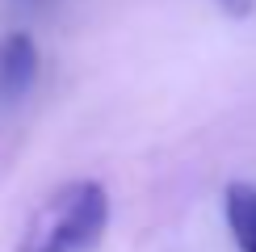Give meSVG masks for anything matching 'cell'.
I'll use <instances>...</instances> for the list:
<instances>
[{
	"instance_id": "6da1fadb",
	"label": "cell",
	"mask_w": 256,
	"mask_h": 252,
	"mask_svg": "<svg viewBox=\"0 0 256 252\" xmlns=\"http://www.w3.org/2000/svg\"><path fill=\"white\" fill-rule=\"evenodd\" d=\"M110 227V194L97 181H72L34 214L21 252H84Z\"/></svg>"
},
{
	"instance_id": "7a4b0ae2",
	"label": "cell",
	"mask_w": 256,
	"mask_h": 252,
	"mask_svg": "<svg viewBox=\"0 0 256 252\" xmlns=\"http://www.w3.org/2000/svg\"><path fill=\"white\" fill-rule=\"evenodd\" d=\"M38 80V42L30 34L13 30L0 42V97L13 101Z\"/></svg>"
},
{
	"instance_id": "3957f363",
	"label": "cell",
	"mask_w": 256,
	"mask_h": 252,
	"mask_svg": "<svg viewBox=\"0 0 256 252\" xmlns=\"http://www.w3.org/2000/svg\"><path fill=\"white\" fill-rule=\"evenodd\" d=\"M222 210H227V227L236 236L240 252H256V189L252 185H227Z\"/></svg>"
},
{
	"instance_id": "277c9868",
	"label": "cell",
	"mask_w": 256,
	"mask_h": 252,
	"mask_svg": "<svg viewBox=\"0 0 256 252\" xmlns=\"http://www.w3.org/2000/svg\"><path fill=\"white\" fill-rule=\"evenodd\" d=\"M218 8L227 17H248L252 13V0H218Z\"/></svg>"
}]
</instances>
